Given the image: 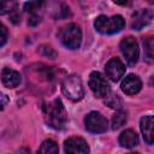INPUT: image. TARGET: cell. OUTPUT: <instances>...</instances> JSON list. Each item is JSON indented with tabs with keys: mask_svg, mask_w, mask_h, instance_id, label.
<instances>
[{
	"mask_svg": "<svg viewBox=\"0 0 154 154\" xmlns=\"http://www.w3.org/2000/svg\"><path fill=\"white\" fill-rule=\"evenodd\" d=\"M43 112H45L46 123L51 128L55 130H60L65 126L67 120V113L60 99H55L48 105H46L43 107Z\"/></svg>",
	"mask_w": 154,
	"mask_h": 154,
	"instance_id": "cell-1",
	"label": "cell"
},
{
	"mask_svg": "<svg viewBox=\"0 0 154 154\" xmlns=\"http://www.w3.org/2000/svg\"><path fill=\"white\" fill-rule=\"evenodd\" d=\"M58 37L69 49H78L82 42V31L77 24L69 23L59 30Z\"/></svg>",
	"mask_w": 154,
	"mask_h": 154,
	"instance_id": "cell-2",
	"label": "cell"
},
{
	"mask_svg": "<svg viewBox=\"0 0 154 154\" xmlns=\"http://www.w3.org/2000/svg\"><path fill=\"white\" fill-rule=\"evenodd\" d=\"M94 26H95L96 31H99L100 34L111 35V34L119 32L125 26V20L119 14L112 16V17H107V16L101 14L95 19Z\"/></svg>",
	"mask_w": 154,
	"mask_h": 154,
	"instance_id": "cell-3",
	"label": "cell"
},
{
	"mask_svg": "<svg viewBox=\"0 0 154 154\" xmlns=\"http://www.w3.org/2000/svg\"><path fill=\"white\" fill-rule=\"evenodd\" d=\"M61 91L67 99L72 101H79L84 96V89H83L82 81L76 75L65 77V79L61 83Z\"/></svg>",
	"mask_w": 154,
	"mask_h": 154,
	"instance_id": "cell-4",
	"label": "cell"
},
{
	"mask_svg": "<svg viewBox=\"0 0 154 154\" xmlns=\"http://www.w3.org/2000/svg\"><path fill=\"white\" fill-rule=\"evenodd\" d=\"M119 48L120 52L123 53L126 63L130 66H134L137 60H138V55H140V49H138V43L136 41L135 37L132 36H126L124 37L120 43H119Z\"/></svg>",
	"mask_w": 154,
	"mask_h": 154,
	"instance_id": "cell-5",
	"label": "cell"
},
{
	"mask_svg": "<svg viewBox=\"0 0 154 154\" xmlns=\"http://www.w3.org/2000/svg\"><path fill=\"white\" fill-rule=\"evenodd\" d=\"M85 129L91 134H103L108 129V122L107 119L96 111H93L87 114L84 119Z\"/></svg>",
	"mask_w": 154,
	"mask_h": 154,
	"instance_id": "cell-6",
	"label": "cell"
},
{
	"mask_svg": "<svg viewBox=\"0 0 154 154\" xmlns=\"http://www.w3.org/2000/svg\"><path fill=\"white\" fill-rule=\"evenodd\" d=\"M89 87L96 97H106L109 94V84L106 77L97 71H94L89 76Z\"/></svg>",
	"mask_w": 154,
	"mask_h": 154,
	"instance_id": "cell-7",
	"label": "cell"
},
{
	"mask_svg": "<svg viewBox=\"0 0 154 154\" xmlns=\"http://www.w3.org/2000/svg\"><path fill=\"white\" fill-rule=\"evenodd\" d=\"M105 71H106V76L111 81L118 82L125 73V65L119 58H112L107 61L105 66Z\"/></svg>",
	"mask_w": 154,
	"mask_h": 154,
	"instance_id": "cell-8",
	"label": "cell"
},
{
	"mask_svg": "<svg viewBox=\"0 0 154 154\" xmlns=\"http://www.w3.org/2000/svg\"><path fill=\"white\" fill-rule=\"evenodd\" d=\"M64 149L69 154H87L89 146L82 137H70L64 143Z\"/></svg>",
	"mask_w": 154,
	"mask_h": 154,
	"instance_id": "cell-9",
	"label": "cell"
},
{
	"mask_svg": "<svg viewBox=\"0 0 154 154\" xmlns=\"http://www.w3.org/2000/svg\"><path fill=\"white\" fill-rule=\"evenodd\" d=\"M120 87H122V90H123L126 95H135V94H137V93L141 90V88H142V82H141V79H140L138 76L131 73V75H128V76L123 79Z\"/></svg>",
	"mask_w": 154,
	"mask_h": 154,
	"instance_id": "cell-10",
	"label": "cell"
},
{
	"mask_svg": "<svg viewBox=\"0 0 154 154\" xmlns=\"http://www.w3.org/2000/svg\"><path fill=\"white\" fill-rule=\"evenodd\" d=\"M140 128H141V132L143 135L144 141L148 144H153V141H154V119H153V116H144L141 119Z\"/></svg>",
	"mask_w": 154,
	"mask_h": 154,
	"instance_id": "cell-11",
	"label": "cell"
},
{
	"mask_svg": "<svg viewBox=\"0 0 154 154\" xmlns=\"http://www.w3.org/2000/svg\"><path fill=\"white\" fill-rule=\"evenodd\" d=\"M1 81L6 88H16L20 84L22 78L18 71L10 67H5L2 69V72H1Z\"/></svg>",
	"mask_w": 154,
	"mask_h": 154,
	"instance_id": "cell-12",
	"label": "cell"
},
{
	"mask_svg": "<svg viewBox=\"0 0 154 154\" xmlns=\"http://www.w3.org/2000/svg\"><path fill=\"white\" fill-rule=\"evenodd\" d=\"M153 18V13L150 10H140L137 11L134 16H132V22H131V26L134 30H141L144 25H147L148 23H150Z\"/></svg>",
	"mask_w": 154,
	"mask_h": 154,
	"instance_id": "cell-13",
	"label": "cell"
},
{
	"mask_svg": "<svg viewBox=\"0 0 154 154\" xmlns=\"http://www.w3.org/2000/svg\"><path fill=\"white\" fill-rule=\"evenodd\" d=\"M119 144L124 148H134L138 144V136L137 134L131 130L128 129L125 131H123L119 136Z\"/></svg>",
	"mask_w": 154,
	"mask_h": 154,
	"instance_id": "cell-14",
	"label": "cell"
},
{
	"mask_svg": "<svg viewBox=\"0 0 154 154\" xmlns=\"http://www.w3.org/2000/svg\"><path fill=\"white\" fill-rule=\"evenodd\" d=\"M45 5V0H29L24 4V10L31 14H38V11L42 10Z\"/></svg>",
	"mask_w": 154,
	"mask_h": 154,
	"instance_id": "cell-15",
	"label": "cell"
},
{
	"mask_svg": "<svg viewBox=\"0 0 154 154\" xmlns=\"http://www.w3.org/2000/svg\"><path fill=\"white\" fill-rule=\"evenodd\" d=\"M18 4L16 0H0V16L14 12Z\"/></svg>",
	"mask_w": 154,
	"mask_h": 154,
	"instance_id": "cell-16",
	"label": "cell"
},
{
	"mask_svg": "<svg viewBox=\"0 0 154 154\" xmlns=\"http://www.w3.org/2000/svg\"><path fill=\"white\" fill-rule=\"evenodd\" d=\"M38 152L40 153H47V154H55L59 152V148H58L57 142H54L53 140H46V141H43V143L38 148Z\"/></svg>",
	"mask_w": 154,
	"mask_h": 154,
	"instance_id": "cell-17",
	"label": "cell"
},
{
	"mask_svg": "<svg viewBox=\"0 0 154 154\" xmlns=\"http://www.w3.org/2000/svg\"><path fill=\"white\" fill-rule=\"evenodd\" d=\"M126 123V113L124 112V111H118V112H116V114L112 117V123H111V125H112V129L113 130H117V129H119V128H122L124 124Z\"/></svg>",
	"mask_w": 154,
	"mask_h": 154,
	"instance_id": "cell-18",
	"label": "cell"
},
{
	"mask_svg": "<svg viewBox=\"0 0 154 154\" xmlns=\"http://www.w3.org/2000/svg\"><path fill=\"white\" fill-rule=\"evenodd\" d=\"M143 46H144L146 60L148 63H152L153 61V37H147L143 41Z\"/></svg>",
	"mask_w": 154,
	"mask_h": 154,
	"instance_id": "cell-19",
	"label": "cell"
},
{
	"mask_svg": "<svg viewBox=\"0 0 154 154\" xmlns=\"http://www.w3.org/2000/svg\"><path fill=\"white\" fill-rule=\"evenodd\" d=\"M107 97V100H106V103L108 105V107H111V108H120V106H122V100L118 97V95H111V96H106Z\"/></svg>",
	"mask_w": 154,
	"mask_h": 154,
	"instance_id": "cell-20",
	"label": "cell"
},
{
	"mask_svg": "<svg viewBox=\"0 0 154 154\" xmlns=\"http://www.w3.org/2000/svg\"><path fill=\"white\" fill-rule=\"evenodd\" d=\"M38 52H40L41 54H43L45 57H48V58H52V59L57 58V52H55V51H54V49H53L51 46L42 45V46H40Z\"/></svg>",
	"mask_w": 154,
	"mask_h": 154,
	"instance_id": "cell-21",
	"label": "cell"
},
{
	"mask_svg": "<svg viewBox=\"0 0 154 154\" xmlns=\"http://www.w3.org/2000/svg\"><path fill=\"white\" fill-rule=\"evenodd\" d=\"M7 41V29L0 22V47H2Z\"/></svg>",
	"mask_w": 154,
	"mask_h": 154,
	"instance_id": "cell-22",
	"label": "cell"
},
{
	"mask_svg": "<svg viewBox=\"0 0 154 154\" xmlns=\"http://www.w3.org/2000/svg\"><path fill=\"white\" fill-rule=\"evenodd\" d=\"M8 101H10L8 96L6 94H4V93H0V111L5 108V106L8 103Z\"/></svg>",
	"mask_w": 154,
	"mask_h": 154,
	"instance_id": "cell-23",
	"label": "cell"
},
{
	"mask_svg": "<svg viewBox=\"0 0 154 154\" xmlns=\"http://www.w3.org/2000/svg\"><path fill=\"white\" fill-rule=\"evenodd\" d=\"M117 5H120V6H128L131 4V0H113Z\"/></svg>",
	"mask_w": 154,
	"mask_h": 154,
	"instance_id": "cell-24",
	"label": "cell"
},
{
	"mask_svg": "<svg viewBox=\"0 0 154 154\" xmlns=\"http://www.w3.org/2000/svg\"><path fill=\"white\" fill-rule=\"evenodd\" d=\"M148 1H149V2H153V0H148Z\"/></svg>",
	"mask_w": 154,
	"mask_h": 154,
	"instance_id": "cell-25",
	"label": "cell"
}]
</instances>
